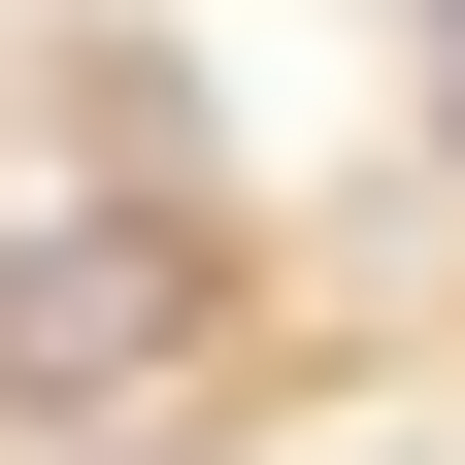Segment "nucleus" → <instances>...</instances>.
I'll use <instances>...</instances> for the list:
<instances>
[{
	"instance_id": "1",
	"label": "nucleus",
	"mask_w": 465,
	"mask_h": 465,
	"mask_svg": "<svg viewBox=\"0 0 465 465\" xmlns=\"http://www.w3.org/2000/svg\"><path fill=\"white\" fill-rule=\"evenodd\" d=\"M166 332H200V232H34L0 266V399H134Z\"/></svg>"
},
{
	"instance_id": "2",
	"label": "nucleus",
	"mask_w": 465,
	"mask_h": 465,
	"mask_svg": "<svg viewBox=\"0 0 465 465\" xmlns=\"http://www.w3.org/2000/svg\"><path fill=\"white\" fill-rule=\"evenodd\" d=\"M432 100H465V0H432Z\"/></svg>"
}]
</instances>
